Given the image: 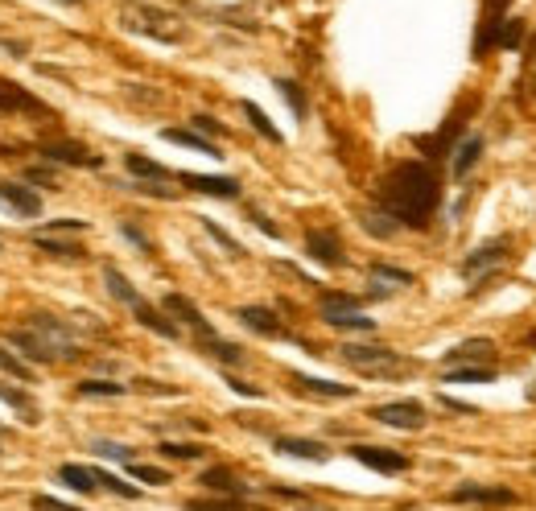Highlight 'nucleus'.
Instances as JSON below:
<instances>
[{"label": "nucleus", "mask_w": 536, "mask_h": 511, "mask_svg": "<svg viewBox=\"0 0 536 511\" xmlns=\"http://www.w3.org/2000/svg\"><path fill=\"white\" fill-rule=\"evenodd\" d=\"M132 314H137V322H141L145 330H153V334H161V338H178V334H182V326H178L170 314H165V310L149 305L145 297H141L137 305H132Z\"/></svg>", "instance_id": "17"}, {"label": "nucleus", "mask_w": 536, "mask_h": 511, "mask_svg": "<svg viewBox=\"0 0 536 511\" xmlns=\"http://www.w3.org/2000/svg\"><path fill=\"white\" fill-rule=\"evenodd\" d=\"M277 91L285 95V104L293 108V116H297V120H306V95H301V87H297L293 79H277Z\"/></svg>", "instance_id": "42"}, {"label": "nucleus", "mask_w": 536, "mask_h": 511, "mask_svg": "<svg viewBox=\"0 0 536 511\" xmlns=\"http://www.w3.org/2000/svg\"><path fill=\"white\" fill-rule=\"evenodd\" d=\"M442 404L450 408V413H466V417L475 413V404H462V400H454V396H442Z\"/></svg>", "instance_id": "51"}, {"label": "nucleus", "mask_w": 536, "mask_h": 511, "mask_svg": "<svg viewBox=\"0 0 536 511\" xmlns=\"http://www.w3.org/2000/svg\"><path fill=\"white\" fill-rule=\"evenodd\" d=\"M203 227H207V235H211V240H215V244H219V248H223L227 256H244V248H240L236 240H231V235H227V231H223L219 223H211V219H203Z\"/></svg>", "instance_id": "43"}, {"label": "nucleus", "mask_w": 536, "mask_h": 511, "mask_svg": "<svg viewBox=\"0 0 536 511\" xmlns=\"http://www.w3.org/2000/svg\"><path fill=\"white\" fill-rule=\"evenodd\" d=\"M120 25H124L128 33H141V38L161 42V46H178V42L186 38L182 17L165 13V9H153V5H137V0L120 5Z\"/></svg>", "instance_id": "3"}, {"label": "nucleus", "mask_w": 536, "mask_h": 511, "mask_svg": "<svg viewBox=\"0 0 536 511\" xmlns=\"http://www.w3.org/2000/svg\"><path fill=\"white\" fill-rule=\"evenodd\" d=\"M91 470H95V466H91ZM95 479H99V487H108V491H112V495H120V499H137V495H141V491L132 487V483L116 479L112 470H95Z\"/></svg>", "instance_id": "41"}, {"label": "nucleus", "mask_w": 536, "mask_h": 511, "mask_svg": "<svg viewBox=\"0 0 536 511\" xmlns=\"http://www.w3.org/2000/svg\"><path fill=\"white\" fill-rule=\"evenodd\" d=\"M91 454L108 458V462H132L137 454H132V446H120V441H91Z\"/></svg>", "instance_id": "40"}, {"label": "nucleus", "mask_w": 536, "mask_h": 511, "mask_svg": "<svg viewBox=\"0 0 536 511\" xmlns=\"http://www.w3.org/2000/svg\"><path fill=\"white\" fill-rule=\"evenodd\" d=\"M29 240L38 244L42 252L62 256V260H79V256H83V248H79V244H71V240H58L54 231H38V227H33V231H29Z\"/></svg>", "instance_id": "28"}, {"label": "nucleus", "mask_w": 536, "mask_h": 511, "mask_svg": "<svg viewBox=\"0 0 536 511\" xmlns=\"http://www.w3.org/2000/svg\"><path fill=\"white\" fill-rule=\"evenodd\" d=\"M508 5L512 0H483V21H479V33H475V54L479 58L487 50H495V33H499V25L508 21Z\"/></svg>", "instance_id": "10"}, {"label": "nucleus", "mask_w": 536, "mask_h": 511, "mask_svg": "<svg viewBox=\"0 0 536 511\" xmlns=\"http://www.w3.org/2000/svg\"><path fill=\"white\" fill-rule=\"evenodd\" d=\"M306 256L318 260L322 268H343L347 256H343V240L334 227H322V231H310L306 235Z\"/></svg>", "instance_id": "8"}, {"label": "nucleus", "mask_w": 536, "mask_h": 511, "mask_svg": "<svg viewBox=\"0 0 536 511\" xmlns=\"http://www.w3.org/2000/svg\"><path fill=\"white\" fill-rule=\"evenodd\" d=\"M128 466V474H132V479H141V483H149V487H165V483H170V474H165V470H157V466H145V462H137V458H132V462H124Z\"/></svg>", "instance_id": "39"}, {"label": "nucleus", "mask_w": 536, "mask_h": 511, "mask_svg": "<svg viewBox=\"0 0 536 511\" xmlns=\"http://www.w3.org/2000/svg\"><path fill=\"white\" fill-rule=\"evenodd\" d=\"M104 285H108V293H112L116 301H124V305H128V310H132V305H137V301H141V293H137V289H132V281L124 277V272H120V268H112V264L104 268Z\"/></svg>", "instance_id": "32"}, {"label": "nucleus", "mask_w": 536, "mask_h": 511, "mask_svg": "<svg viewBox=\"0 0 536 511\" xmlns=\"http://www.w3.org/2000/svg\"><path fill=\"white\" fill-rule=\"evenodd\" d=\"M203 483L207 491H219V495H227V499H244L248 495V487L244 483H236V474H231L227 466H211V470H203Z\"/></svg>", "instance_id": "25"}, {"label": "nucleus", "mask_w": 536, "mask_h": 511, "mask_svg": "<svg viewBox=\"0 0 536 511\" xmlns=\"http://www.w3.org/2000/svg\"><path fill=\"white\" fill-rule=\"evenodd\" d=\"M161 136H165V141H170V145L194 149V153H203V157H223V153L215 149V141H211V136H203L198 128H165Z\"/></svg>", "instance_id": "22"}, {"label": "nucleus", "mask_w": 536, "mask_h": 511, "mask_svg": "<svg viewBox=\"0 0 536 511\" xmlns=\"http://www.w3.org/2000/svg\"><path fill=\"white\" fill-rule=\"evenodd\" d=\"M252 223H256V227H260V231L268 235V240H281V227H277V223H268V219H264L260 211H252Z\"/></svg>", "instance_id": "49"}, {"label": "nucleus", "mask_w": 536, "mask_h": 511, "mask_svg": "<svg viewBox=\"0 0 536 511\" xmlns=\"http://www.w3.org/2000/svg\"><path fill=\"white\" fill-rule=\"evenodd\" d=\"M0 400H5V404L13 408V413L21 417V425H38V421H42V404L25 392V384H9V380H0Z\"/></svg>", "instance_id": "13"}, {"label": "nucleus", "mask_w": 536, "mask_h": 511, "mask_svg": "<svg viewBox=\"0 0 536 511\" xmlns=\"http://www.w3.org/2000/svg\"><path fill=\"white\" fill-rule=\"evenodd\" d=\"M9 343L29 363H71L83 355L79 334L54 314H33L25 326L9 330Z\"/></svg>", "instance_id": "2"}, {"label": "nucleus", "mask_w": 536, "mask_h": 511, "mask_svg": "<svg viewBox=\"0 0 536 511\" xmlns=\"http://www.w3.org/2000/svg\"><path fill=\"white\" fill-rule=\"evenodd\" d=\"M450 499H454V503H495V507H508V503H516V495H512L508 487H479V483H466V487H458Z\"/></svg>", "instance_id": "20"}, {"label": "nucleus", "mask_w": 536, "mask_h": 511, "mask_svg": "<svg viewBox=\"0 0 536 511\" xmlns=\"http://www.w3.org/2000/svg\"><path fill=\"white\" fill-rule=\"evenodd\" d=\"M33 507H62V499H54V495H38V499H33Z\"/></svg>", "instance_id": "52"}, {"label": "nucleus", "mask_w": 536, "mask_h": 511, "mask_svg": "<svg viewBox=\"0 0 536 511\" xmlns=\"http://www.w3.org/2000/svg\"><path fill=\"white\" fill-rule=\"evenodd\" d=\"M25 178H29L33 186H50V190H58V178H54V169H50V165H29V169H25Z\"/></svg>", "instance_id": "44"}, {"label": "nucleus", "mask_w": 536, "mask_h": 511, "mask_svg": "<svg viewBox=\"0 0 536 511\" xmlns=\"http://www.w3.org/2000/svg\"><path fill=\"white\" fill-rule=\"evenodd\" d=\"M343 359L359 371V376H376V380H396V376H409L413 363L400 359L396 351L388 347H363V343H347L343 347Z\"/></svg>", "instance_id": "4"}, {"label": "nucleus", "mask_w": 536, "mask_h": 511, "mask_svg": "<svg viewBox=\"0 0 536 511\" xmlns=\"http://www.w3.org/2000/svg\"><path fill=\"white\" fill-rule=\"evenodd\" d=\"M120 231H124V235H128V240H132V244H137L141 252H149V235H145V231H137V227H132V223H120Z\"/></svg>", "instance_id": "48"}, {"label": "nucleus", "mask_w": 536, "mask_h": 511, "mask_svg": "<svg viewBox=\"0 0 536 511\" xmlns=\"http://www.w3.org/2000/svg\"><path fill=\"white\" fill-rule=\"evenodd\" d=\"M322 322L334 330H359V334L376 330V318H363L359 301L347 293H322Z\"/></svg>", "instance_id": "5"}, {"label": "nucleus", "mask_w": 536, "mask_h": 511, "mask_svg": "<svg viewBox=\"0 0 536 511\" xmlns=\"http://www.w3.org/2000/svg\"><path fill=\"white\" fill-rule=\"evenodd\" d=\"M528 38V25L524 21H504L495 33V50H520V42Z\"/></svg>", "instance_id": "37"}, {"label": "nucleus", "mask_w": 536, "mask_h": 511, "mask_svg": "<svg viewBox=\"0 0 536 511\" xmlns=\"http://www.w3.org/2000/svg\"><path fill=\"white\" fill-rule=\"evenodd\" d=\"M124 165H128V174L141 178V182H178V174H170L165 165H157V161H149V157H141V153H128Z\"/></svg>", "instance_id": "26"}, {"label": "nucleus", "mask_w": 536, "mask_h": 511, "mask_svg": "<svg viewBox=\"0 0 536 511\" xmlns=\"http://www.w3.org/2000/svg\"><path fill=\"white\" fill-rule=\"evenodd\" d=\"M161 454L165 458H178V462H198L207 450L198 446V441H161Z\"/></svg>", "instance_id": "38"}, {"label": "nucleus", "mask_w": 536, "mask_h": 511, "mask_svg": "<svg viewBox=\"0 0 536 511\" xmlns=\"http://www.w3.org/2000/svg\"><path fill=\"white\" fill-rule=\"evenodd\" d=\"M240 322H244L252 334H260V338H285L281 318H277L273 310H264V305H244V310H240Z\"/></svg>", "instance_id": "19"}, {"label": "nucleus", "mask_w": 536, "mask_h": 511, "mask_svg": "<svg viewBox=\"0 0 536 511\" xmlns=\"http://www.w3.org/2000/svg\"><path fill=\"white\" fill-rule=\"evenodd\" d=\"M0 112H46L38 99H33L25 87H17V83H9V79H0Z\"/></svg>", "instance_id": "24"}, {"label": "nucleus", "mask_w": 536, "mask_h": 511, "mask_svg": "<svg viewBox=\"0 0 536 511\" xmlns=\"http://www.w3.org/2000/svg\"><path fill=\"white\" fill-rule=\"evenodd\" d=\"M0 376H13V380H21V384H33V367H29V359H21L17 351H5V347H0Z\"/></svg>", "instance_id": "34"}, {"label": "nucleus", "mask_w": 536, "mask_h": 511, "mask_svg": "<svg viewBox=\"0 0 536 511\" xmlns=\"http://www.w3.org/2000/svg\"><path fill=\"white\" fill-rule=\"evenodd\" d=\"M190 128H198L203 136H223V124H219V120H211V116H194V120H190Z\"/></svg>", "instance_id": "46"}, {"label": "nucleus", "mask_w": 536, "mask_h": 511, "mask_svg": "<svg viewBox=\"0 0 536 511\" xmlns=\"http://www.w3.org/2000/svg\"><path fill=\"white\" fill-rule=\"evenodd\" d=\"M301 392H310V396H322V400H351L355 388L351 384H334V380H310V376H301V371H293L289 376Z\"/></svg>", "instance_id": "23"}, {"label": "nucleus", "mask_w": 536, "mask_h": 511, "mask_svg": "<svg viewBox=\"0 0 536 511\" xmlns=\"http://www.w3.org/2000/svg\"><path fill=\"white\" fill-rule=\"evenodd\" d=\"M198 347H203L211 359H219V363H227V367H236V363H244V351L236 347V343H227V338H219V334H211V338H198Z\"/></svg>", "instance_id": "31"}, {"label": "nucleus", "mask_w": 536, "mask_h": 511, "mask_svg": "<svg viewBox=\"0 0 536 511\" xmlns=\"http://www.w3.org/2000/svg\"><path fill=\"white\" fill-rule=\"evenodd\" d=\"M442 202L438 169L429 161H400L376 186V207H384L400 227H425Z\"/></svg>", "instance_id": "1"}, {"label": "nucleus", "mask_w": 536, "mask_h": 511, "mask_svg": "<svg viewBox=\"0 0 536 511\" xmlns=\"http://www.w3.org/2000/svg\"><path fill=\"white\" fill-rule=\"evenodd\" d=\"M504 256H508V240L499 235V240H491V244H483V248H475L471 256L462 260V277L471 281V285H479V281H487L491 272L504 264Z\"/></svg>", "instance_id": "7"}, {"label": "nucleus", "mask_w": 536, "mask_h": 511, "mask_svg": "<svg viewBox=\"0 0 536 511\" xmlns=\"http://www.w3.org/2000/svg\"><path fill=\"white\" fill-rule=\"evenodd\" d=\"M0 202H9V207H13L17 215H25V219H38V215H42L38 190H29V186H21V182H0Z\"/></svg>", "instance_id": "15"}, {"label": "nucleus", "mask_w": 536, "mask_h": 511, "mask_svg": "<svg viewBox=\"0 0 536 511\" xmlns=\"http://www.w3.org/2000/svg\"><path fill=\"white\" fill-rule=\"evenodd\" d=\"M227 388H231V392H240V396L260 400V388H252V384H244V380H236V376H227Z\"/></svg>", "instance_id": "50"}, {"label": "nucleus", "mask_w": 536, "mask_h": 511, "mask_svg": "<svg viewBox=\"0 0 536 511\" xmlns=\"http://www.w3.org/2000/svg\"><path fill=\"white\" fill-rule=\"evenodd\" d=\"M244 116H248V124H252V128L264 136V141H273V145H281V141H285V136L273 128V120H268V116H264V112L252 104V99H244Z\"/></svg>", "instance_id": "36"}, {"label": "nucleus", "mask_w": 536, "mask_h": 511, "mask_svg": "<svg viewBox=\"0 0 536 511\" xmlns=\"http://www.w3.org/2000/svg\"><path fill=\"white\" fill-rule=\"evenodd\" d=\"M182 186L198 190V194H211V198H240V182L236 178H211V174H178Z\"/></svg>", "instance_id": "18"}, {"label": "nucleus", "mask_w": 536, "mask_h": 511, "mask_svg": "<svg viewBox=\"0 0 536 511\" xmlns=\"http://www.w3.org/2000/svg\"><path fill=\"white\" fill-rule=\"evenodd\" d=\"M347 454H351L355 462H363V466L380 470V474H405V470H409V458H405V454H396V450H380V446H351Z\"/></svg>", "instance_id": "12"}, {"label": "nucleus", "mask_w": 536, "mask_h": 511, "mask_svg": "<svg viewBox=\"0 0 536 511\" xmlns=\"http://www.w3.org/2000/svg\"><path fill=\"white\" fill-rule=\"evenodd\" d=\"M58 483H62L66 491H75V495H95V491H99L95 470H91V466H79V462L58 466Z\"/></svg>", "instance_id": "21"}, {"label": "nucleus", "mask_w": 536, "mask_h": 511, "mask_svg": "<svg viewBox=\"0 0 536 511\" xmlns=\"http://www.w3.org/2000/svg\"><path fill=\"white\" fill-rule=\"evenodd\" d=\"M273 450H281L285 458H301V462H330V446L310 437H277Z\"/></svg>", "instance_id": "16"}, {"label": "nucleus", "mask_w": 536, "mask_h": 511, "mask_svg": "<svg viewBox=\"0 0 536 511\" xmlns=\"http://www.w3.org/2000/svg\"><path fill=\"white\" fill-rule=\"evenodd\" d=\"M62 5H79V0H62Z\"/></svg>", "instance_id": "53"}, {"label": "nucleus", "mask_w": 536, "mask_h": 511, "mask_svg": "<svg viewBox=\"0 0 536 511\" xmlns=\"http://www.w3.org/2000/svg\"><path fill=\"white\" fill-rule=\"evenodd\" d=\"M42 157L54 161V165H83V169H99V165H104V157L83 149V145H75V141H46L42 145Z\"/></svg>", "instance_id": "11"}, {"label": "nucleus", "mask_w": 536, "mask_h": 511, "mask_svg": "<svg viewBox=\"0 0 536 511\" xmlns=\"http://www.w3.org/2000/svg\"><path fill=\"white\" fill-rule=\"evenodd\" d=\"M479 157H483V136H466V141L454 149V178H466L471 169L479 165Z\"/></svg>", "instance_id": "29"}, {"label": "nucleus", "mask_w": 536, "mask_h": 511, "mask_svg": "<svg viewBox=\"0 0 536 511\" xmlns=\"http://www.w3.org/2000/svg\"><path fill=\"white\" fill-rule=\"evenodd\" d=\"M372 285H380V289H372V293H376V297H384V293H392V289L413 285V272L392 268V264H372Z\"/></svg>", "instance_id": "27"}, {"label": "nucleus", "mask_w": 536, "mask_h": 511, "mask_svg": "<svg viewBox=\"0 0 536 511\" xmlns=\"http://www.w3.org/2000/svg\"><path fill=\"white\" fill-rule=\"evenodd\" d=\"M372 417L388 429H405V433H417L425 429V404L421 400H388V404H376L372 408Z\"/></svg>", "instance_id": "6"}, {"label": "nucleus", "mask_w": 536, "mask_h": 511, "mask_svg": "<svg viewBox=\"0 0 536 511\" xmlns=\"http://www.w3.org/2000/svg\"><path fill=\"white\" fill-rule=\"evenodd\" d=\"M38 231H54V235H79V231H87V223H83V219H58V223H46V227H38Z\"/></svg>", "instance_id": "45"}, {"label": "nucleus", "mask_w": 536, "mask_h": 511, "mask_svg": "<svg viewBox=\"0 0 536 511\" xmlns=\"http://www.w3.org/2000/svg\"><path fill=\"white\" fill-rule=\"evenodd\" d=\"M161 310L170 314L174 322L190 326V330H194V338H211V334H215V326L203 318V310H198V305H194L190 297H182V293H170V297H165V301H161Z\"/></svg>", "instance_id": "9"}, {"label": "nucleus", "mask_w": 536, "mask_h": 511, "mask_svg": "<svg viewBox=\"0 0 536 511\" xmlns=\"http://www.w3.org/2000/svg\"><path fill=\"white\" fill-rule=\"evenodd\" d=\"M128 388L124 384H116V380H83L79 384V396L83 400H116V396H124Z\"/></svg>", "instance_id": "35"}, {"label": "nucleus", "mask_w": 536, "mask_h": 511, "mask_svg": "<svg viewBox=\"0 0 536 511\" xmlns=\"http://www.w3.org/2000/svg\"><path fill=\"white\" fill-rule=\"evenodd\" d=\"M495 359V343L491 338H466L446 355V367H475V363H491Z\"/></svg>", "instance_id": "14"}, {"label": "nucleus", "mask_w": 536, "mask_h": 511, "mask_svg": "<svg viewBox=\"0 0 536 511\" xmlns=\"http://www.w3.org/2000/svg\"><path fill=\"white\" fill-rule=\"evenodd\" d=\"M491 380H495V367H491V363L450 367V371H446V384H491Z\"/></svg>", "instance_id": "33"}, {"label": "nucleus", "mask_w": 536, "mask_h": 511, "mask_svg": "<svg viewBox=\"0 0 536 511\" xmlns=\"http://www.w3.org/2000/svg\"><path fill=\"white\" fill-rule=\"evenodd\" d=\"M359 227L367 231V235H376V240H392V235L400 231V223L384 211V207H376V211H363L359 215Z\"/></svg>", "instance_id": "30"}, {"label": "nucleus", "mask_w": 536, "mask_h": 511, "mask_svg": "<svg viewBox=\"0 0 536 511\" xmlns=\"http://www.w3.org/2000/svg\"><path fill=\"white\" fill-rule=\"evenodd\" d=\"M137 392H149V396H178V388H161L157 380H137Z\"/></svg>", "instance_id": "47"}]
</instances>
